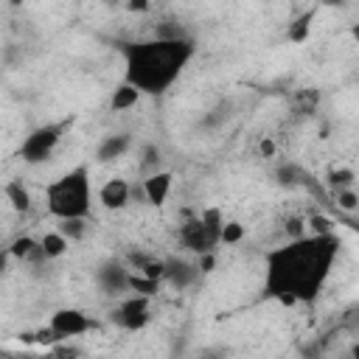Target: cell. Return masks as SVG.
<instances>
[{
    "label": "cell",
    "instance_id": "6da1fadb",
    "mask_svg": "<svg viewBox=\"0 0 359 359\" xmlns=\"http://www.w3.org/2000/svg\"><path fill=\"white\" fill-rule=\"evenodd\" d=\"M337 255V233H303L292 238L266 255V294L286 306L311 303L323 292Z\"/></svg>",
    "mask_w": 359,
    "mask_h": 359
},
{
    "label": "cell",
    "instance_id": "7a4b0ae2",
    "mask_svg": "<svg viewBox=\"0 0 359 359\" xmlns=\"http://www.w3.org/2000/svg\"><path fill=\"white\" fill-rule=\"evenodd\" d=\"M194 59V42L182 36H160L123 48V81L140 95H163Z\"/></svg>",
    "mask_w": 359,
    "mask_h": 359
},
{
    "label": "cell",
    "instance_id": "3957f363",
    "mask_svg": "<svg viewBox=\"0 0 359 359\" xmlns=\"http://www.w3.org/2000/svg\"><path fill=\"white\" fill-rule=\"evenodd\" d=\"M45 205L48 213L56 219L70 216H90L93 205V185H90V168L76 165L45 185Z\"/></svg>",
    "mask_w": 359,
    "mask_h": 359
},
{
    "label": "cell",
    "instance_id": "277c9868",
    "mask_svg": "<svg viewBox=\"0 0 359 359\" xmlns=\"http://www.w3.org/2000/svg\"><path fill=\"white\" fill-rule=\"evenodd\" d=\"M222 213L216 210V208H210V210H205L202 216H196V219H188L182 227H180V244L188 250V252H194V255H205V252H213L216 250V244L222 241L219 238V233H222Z\"/></svg>",
    "mask_w": 359,
    "mask_h": 359
},
{
    "label": "cell",
    "instance_id": "5b68a950",
    "mask_svg": "<svg viewBox=\"0 0 359 359\" xmlns=\"http://www.w3.org/2000/svg\"><path fill=\"white\" fill-rule=\"evenodd\" d=\"M62 132H65V123H45V126H36V129L22 140V146H20L22 163H28V165L45 163V160L56 151V146H59V140H62Z\"/></svg>",
    "mask_w": 359,
    "mask_h": 359
},
{
    "label": "cell",
    "instance_id": "8992f818",
    "mask_svg": "<svg viewBox=\"0 0 359 359\" xmlns=\"http://www.w3.org/2000/svg\"><path fill=\"white\" fill-rule=\"evenodd\" d=\"M151 320V303H149V294H123L121 303L112 309V323L123 331H140L146 328Z\"/></svg>",
    "mask_w": 359,
    "mask_h": 359
},
{
    "label": "cell",
    "instance_id": "52a82bcc",
    "mask_svg": "<svg viewBox=\"0 0 359 359\" xmlns=\"http://www.w3.org/2000/svg\"><path fill=\"white\" fill-rule=\"evenodd\" d=\"M129 278H132V269L123 261H118V258H107L95 269V286L107 297H123V294H129Z\"/></svg>",
    "mask_w": 359,
    "mask_h": 359
},
{
    "label": "cell",
    "instance_id": "ba28073f",
    "mask_svg": "<svg viewBox=\"0 0 359 359\" xmlns=\"http://www.w3.org/2000/svg\"><path fill=\"white\" fill-rule=\"evenodd\" d=\"M93 328H95V320H90L79 309H59V311L50 314V323H48V331L53 334V339L81 337V334H87Z\"/></svg>",
    "mask_w": 359,
    "mask_h": 359
},
{
    "label": "cell",
    "instance_id": "9c48e42d",
    "mask_svg": "<svg viewBox=\"0 0 359 359\" xmlns=\"http://www.w3.org/2000/svg\"><path fill=\"white\" fill-rule=\"evenodd\" d=\"M202 269L185 258H163V280L171 286V289H191L196 280H199Z\"/></svg>",
    "mask_w": 359,
    "mask_h": 359
},
{
    "label": "cell",
    "instance_id": "30bf717a",
    "mask_svg": "<svg viewBox=\"0 0 359 359\" xmlns=\"http://www.w3.org/2000/svg\"><path fill=\"white\" fill-rule=\"evenodd\" d=\"M171 185H174L171 171H160V168H157V171L146 174L143 185H140V194H143V199H146L149 205L160 208V205H165V199H168V194H171Z\"/></svg>",
    "mask_w": 359,
    "mask_h": 359
},
{
    "label": "cell",
    "instance_id": "8fae6325",
    "mask_svg": "<svg viewBox=\"0 0 359 359\" xmlns=\"http://www.w3.org/2000/svg\"><path fill=\"white\" fill-rule=\"evenodd\" d=\"M129 149H132V135H129V132H109V135H104L101 143L95 146V160H98V163H115V160H121Z\"/></svg>",
    "mask_w": 359,
    "mask_h": 359
},
{
    "label": "cell",
    "instance_id": "7c38bea8",
    "mask_svg": "<svg viewBox=\"0 0 359 359\" xmlns=\"http://www.w3.org/2000/svg\"><path fill=\"white\" fill-rule=\"evenodd\" d=\"M129 199H132V185L121 177H112L98 188V202L107 210H121V208L129 205Z\"/></svg>",
    "mask_w": 359,
    "mask_h": 359
},
{
    "label": "cell",
    "instance_id": "4fadbf2b",
    "mask_svg": "<svg viewBox=\"0 0 359 359\" xmlns=\"http://www.w3.org/2000/svg\"><path fill=\"white\" fill-rule=\"evenodd\" d=\"M6 202H8L17 213H28V210H31V194H28V188H25L20 180H14V182L6 185Z\"/></svg>",
    "mask_w": 359,
    "mask_h": 359
},
{
    "label": "cell",
    "instance_id": "5bb4252c",
    "mask_svg": "<svg viewBox=\"0 0 359 359\" xmlns=\"http://www.w3.org/2000/svg\"><path fill=\"white\" fill-rule=\"evenodd\" d=\"M137 101H140V90H135L132 84H126V81H123L118 90H112L109 107H112L115 112H123V109H132Z\"/></svg>",
    "mask_w": 359,
    "mask_h": 359
},
{
    "label": "cell",
    "instance_id": "9a60e30c",
    "mask_svg": "<svg viewBox=\"0 0 359 359\" xmlns=\"http://www.w3.org/2000/svg\"><path fill=\"white\" fill-rule=\"evenodd\" d=\"M39 241V247H42V252L50 258V261H56V258H62L65 252H67V238L59 233V230H50V233H45L42 238H36Z\"/></svg>",
    "mask_w": 359,
    "mask_h": 359
},
{
    "label": "cell",
    "instance_id": "2e32d148",
    "mask_svg": "<svg viewBox=\"0 0 359 359\" xmlns=\"http://www.w3.org/2000/svg\"><path fill=\"white\" fill-rule=\"evenodd\" d=\"M272 177H275V182H278L280 188H300V185H303V171H300L294 163H280V165H275Z\"/></svg>",
    "mask_w": 359,
    "mask_h": 359
},
{
    "label": "cell",
    "instance_id": "e0dca14e",
    "mask_svg": "<svg viewBox=\"0 0 359 359\" xmlns=\"http://www.w3.org/2000/svg\"><path fill=\"white\" fill-rule=\"evenodd\" d=\"M87 216H70V219H59L56 230L67 238V241H81L87 236Z\"/></svg>",
    "mask_w": 359,
    "mask_h": 359
},
{
    "label": "cell",
    "instance_id": "ac0fdd59",
    "mask_svg": "<svg viewBox=\"0 0 359 359\" xmlns=\"http://www.w3.org/2000/svg\"><path fill=\"white\" fill-rule=\"evenodd\" d=\"M328 185H331L334 191H339V188H353V185H356V174H353V168H348V165L331 168V171H328Z\"/></svg>",
    "mask_w": 359,
    "mask_h": 359
},
{
    "label": "cell",
    "instance_id": "d6986e66",
    "mask_svg": "<svg viewBox=\"0 0 359 359\" xmlns=\"http://www.w3.org/2000/svg\"><path fill=\"white\" fill-rule=\"evenodd\" d=\"M334 199H337V208L345 210V213H356V210H359L356 185H353V188H339V191H334Z\"/></svg>",
    "mask_w": 359,
    "mask_h": 359
},
{
    "label": "cell",
    "instance_id": "ffe728a7",
    "mask_svg": "<svg viewBox=\"0 0 359 359\" xmlns=\"http://www.w3.org/2000/svg\"><path fill=\"white\" fill-rule=\"evenodd\" d=\"M160 160H163V151H160L154 143H146V146L140 149V168H143L146 174L157 171V168H160Z\"/></svg>",
    "mask_w": 359,
    "mask_h": 359
},
{
    "label": "cell",
    "instance_id": "44dd1931",
    "mask_svg": "<svg viewBox=\"0 0 359 359\" xmlns=\"http://www.w3.org/2000/svg\"><path fill=\"white\" fill-rule=\"evenodd\" d=\"M34 247H36V238H31V236H17V238L11 241V247H8V252H11V258L25 261V258L34 252Z\"/></svg>",
    "mask_w": 359,
    "mask_h": 359
},
{
    "label": "cell",
    "instance_id": "7402d4cb",
    "mask_svg": "<svg viewBox=\"0 0 359 359\" xmlns=\"http://www.w3.org/2000/svg\"><path fill=\"white\" fill-rule=\"evenodd\" d=\"M219 238H222L224 244H238V241L244 238V227H241L238 222H222V233H219Z\"/></svg>",
    "mask_w": 359,
    "mask_h": 359
},
{
    "label": "cell",
    "instance_id": "603a6c76",
    "mask_svg": "<svg viewBox=\"0 0 359 359\" xmlns=\"http://www.w3.org/2000/svg\"><path fill=\"white\" fill-rule=\"evenodd\" d=\"M303 227H306L303 219H300V216H292V219L286 222V236H289V238H297V236H303Z\"/></svg>",
    "mask_w": 359,
    "mask_h": 359
},
{
    "label": "cell",
    "instance_id": "cb8c5ba5",
    "mask_svg": "<svg viewBox=\"0 0 359 359\" xmlns=\"http://www.w3.org/2000/svg\"><path fill=\"white\" fill-rule=\"evenodd\" d=\"M309 224H311L314 233H334V227H331V222H328L325 216H311Z\"/></svg>",
    "mask_w": 359,
    "mask_h": 359
},
{
    "label": "cell",
    "instance_id": "d4e9b609",
    "mask_svg": "<svg viewBox=\"0 0 359 359\" xmlns=\"http://www.w3.org/2000/svg\"><path fill=\"white\" fill-rule=\"evenodd\" d=\"M8 264H11V252L0 247V278H3L6 272H8Z\"/></svg>",
    "mask_w": 359,
    "mask_h": 359
},
{
    "label": "cell",
    "instance_id": "484cf974",
    "mask_svg": "<svg viewBox=\"0 0 359 359\" xmlns=\"http://www.w3.org/2000/svg\"><path fill=\"white\" fill-rule=\"evenodd\" d=\"M272 154H275V143L269 137H264L261 140V157H272Z\"/></svg>",
    "mask_w": 359,
    "mask_h": 359
},
{
    "label": "cell",
    "instance_id": "4316f807",
    "mask_svg": "<svg viewBox=\"0 0 359 359\" xmlns=\"http://www.w3.org/2000/svg\"><path fill=\"white\" fill-rule=\"evenodd\" d=\"M126 8H129V11H146V8H149V0H129Z\"/></svg>",
    "mask_w": 359,
    "mask_h": 359
},
{
    "label": "cell",
    "instance_id": "83f0119b",
    "mask_svg": "<svg viewBox=\"0 0 359 359\" xmlns=\"http://www.w3.org/2000/svg\"><path fill=\"white\" fill-rule=\"evenodd\" d=\"M320 6H325V8H345L351 0H317Z\"/></svg>",
    "mask_w": 359,
    "mask_h": 359
},
{
    "label": "cell",
    "instance_id": "f1b7e54d",
    "mask_svg": "<svg viewBox=\"0 0 359 359\" xmlns=\"http://www.w3.org/2000/svg\"><path fill=\"white\" fill-rule=\"evenodd\" d=\"M8 3H11V6H20V3H22V0H8Z\"/></svg>",
    "mask_w": 359,
    "mask_h": 359
}]
</instances>
